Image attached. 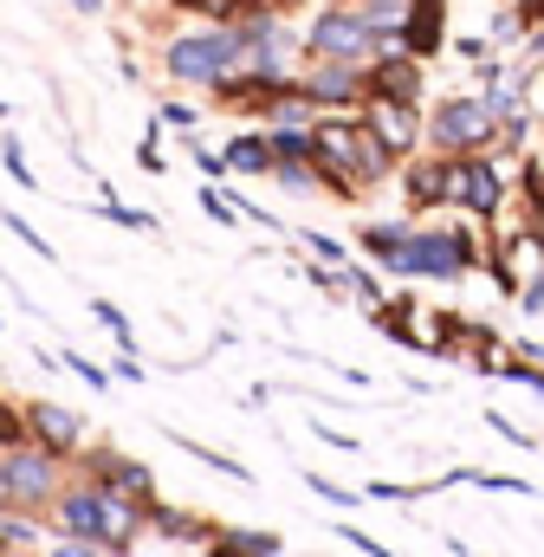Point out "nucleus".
Wrapping results in <instances>:
<instances>
[{"mask_svg": "<svg viewBox=\"0 0 544 557\" xmlns=\"http://www.w3.org/2000/svg\"><path fill=\"white\" fill-rule=\"evenodd\" d=\"M240 65V26H195L162 46V72L175 85H221Z\"/></svg>", "mask_w": 544, "mask_h": 557, "instance_id": "1", "label": "nucleus"}, {"mask_svg": "<svg viewBox=\"0 0 544 557\" xmlns=\"http://www.w3.org/2000/svg\"><path fill=\"white\" fill-rule=\"evenodd\" d=\"M473 260H480V240L467 227H415L408 247L390 260V273L396 278H460Z\"/></svg>", "mask_w": 544, "mask_h": 557, "instance_id": "2", "label": "nucleus"}, {"mask_svg": "<svg viewBox=\"0 0 544 557\" xmlns=\"http://www.w3.org/2000/svg\"><path fill=\"white\" fill-rule=\"evenodd\" d=\"M428 143H434V156H486L499 143V124H493V111H486L480 91L473 98H447L428 117Z\"/></svg>", "mask_w": 544, "mask_h": 557, "instance_id": "3", "label": "nucleus"}, {"mask_svg": "<svg viewBox=\"0 0 544 557\" xmlns=\"http://www.w3.org/2000/svg\"><path fill=\"white\" fill-rule=\"evenodd\" d=\"M305 52H311V59L363 65V59H376V26H370L357 7H324V13L305 26Z\"/></svg>", "mask_w": 544, "mask_h": 557, "instance_id": "4", "label": "nucleus"}, {"mask_svg": "<svg viewBox=\"0 0 544 557\" xmlns=\"http://www.w3.org/2000/svg\"><path fill=\"white\" fill-rule=\"evenodd\" d=\"M0 473H7V512H13V506H20V512H39V506L59 499V460H52L46 447H13V454L0 460Z\"/></svg>", "mask_w": 544, "mask_h": 557, "instance_id": "5", "label": "nucleus"}, {"mask_svg": "<svg viewBox=\"0 0 544 557\" xmlns=\"http://www.w3.org/2000/svg\"><path fill=\"white\" fill-rule=\"evenodd\" d=\"M447 201H460L473 221H493L506 208V175L486 162V156H447Z\"/></svg>", "mask_w": 544, "mask_h": 557, "instance_id": "6", "label": "nucleus"}, {"mask_svg": "<svg viewBox=\"0 0 544 557\" xmlns=\"http://www.w3.org/2000/svg\"><path fill=\"white\" fill-rule=\"evenodd\" d=\"M298 91L311 98V111H350V104H363V65L311 59V72L298 78Z\"/></svg>", "mask_w": 544, "mask_h": 557, "instance_id": "7", "label": "nucleus"}, {"mask_svg": "<svg viewBox=\"0 0 544 557\" xmlns=\"http://www.w3.org/2000/svg\"><path fill=\"white\" fill-rule=\"evenodd\" d=\"M363 98L421 104V59L415 52H376V59H363Z\"/></svg>", "mask_w": 544, "mask_h": 557, "instance_id": "8", "label": "nucleus"}, {"mask_svg": "<svg viewBox=\"0 0 544 557\" xmlns=\"http://www.w3.org/2000/svg\"><path fill=\"white\" fill-rule=\"evenodd\" d=\"M370 137L383 143L390 156H415V143H421V117H415V104H390V98H363V117H357Z\"/></svg>", "mask_w": 544, "mask_h": 557, "instance_id": "9", "label": "nucleus"}, {"mask_svg": "<svg viewBox=\"0 0 544 557\" xmlns=\"http://www.w3.org/2000/svg\"><path fill=\"white\" fill-rule=\"evenodd\" d=\"M20 421H26V434H33L46 454H78V447H85V421L72 416V409H59V403H33Z\"/></svg>", "mask_w": 544, "mask_h": 557, "instance_id": "10", "label": "nucleus"}, {"mask_svg": "<svg viewBox=\"0 0 544 557\" xmlns=\"http://www.w3.org/2000/svg\"><path fill=\"white\" fill-rule=\"evenodd\" d=\"M447 39V0H403V52L428 59Z\"/></svg>", "mask_w": 544, "mask_h": 557, "instance_id": "11", "label": "nucleus"}, {"mask_svg": "<svg viewBox=\"0 0 544 557\" xmlns=\"http://www.w3.org/2000/svg\"><path fill=\"white\" fill-rule=\"evenodd\" d=\"M447 169H454L447 156H415V162L403 169V195H408V208H415V214L447 201Z\"/></svg>", "mask_w": 544, "mask_h": 557, "instance_id": "12", "label": "nucleus"}, {"mask_svg": "<svg viewBox=\"0 0 544 557\" xmlns=\"http://www.w3.org/2000/svg\"><path fill=\"white\" fill-rule=\"evenodd\" d=\"M279 552H285L279 532H247V525H240V532H221V539L208 545V557H279Z\"/></svg>", "mask_w": 544, "mask_h": 557, "instance_id": "13", "label": "nucleus"}, {"mask_svg": "<svg viewBox=\"0 0 544 557\" xmlns=\"http://www.w3.org/2000/svg\"><path fill=\"white\" fill-rule=\"evenodd\" d=\"M221 162H227V169H240V175H272V143H267V131H247V137H234Z\"/></svg>", "mask_w": 544, "mask_h": 557, "instance_id": "14", "label": "nucleus"}, {"mask_svg": "<svg viewBox=\"0 0 544 557\" xmlns=\"http://www.w3.org/2000/svg\"><path fill=\"white\" fill-rule=\"evenodd\" d=\"M408 234H415L408 221H376V227H363V234H357V247H363L370 260H383V267H390V260L408 247Z\"/></svg>", "mask_w": 544, "mask_h": 557, "instance_id": "15", "label": "nucleus"}, {"mask_svg": "<svg viewBox=\"0 0 544 557\" xmlns=\"http://www.w3.org/2000/svg\"><path fill=\"white\" fill-rule=\"evenodd\" d=\"M175 7H188V13H201L208 26H240V20H254V13H267V0H175Z\"/></svg>", "mask_w": 544, "mask_h": 557, "instance_id": "16", "label": "nucleus"}, {"mask_svg": "<svg viewBox=\"0 0 544 557\" xmlns=\"http://www.w3.org/2000/svg\"><path fill=\"white\" fill-rule=\"evenodd\" d=\"M267 143H272V162H311V131H267Z\"/></svg>", "mask_w": 544, "mask_h": 557, "instance_id": "17", "label": "nucleus"}, {"mask_svg": "<svg viewBox=\"0 0 544 557\" xmlns=\"http://www.w3.org/2000/svg\"><path fill=\"white\" fill-rule=\"evenodd\" d=\"M91 318H98V324H104V331H111V337H118L124 350H136V331H131V318H124V311H118L111 298H91Z\"/></svg>", "mask_w": 544, "mask_h": 557, "instance_id": "18", "label": "nucleus"}, {"mask_svg": "<svg viewBox=\"0 0 544 557\" xmlns=\"http://www.w3.org/2000/svg\"><path fill=\"white\" fill-rule=\"evenodd\" d=\"M0 227H7V234H13V240H26V247H33V253H39V260H52V240H46V234H39V227H33V221H26V214H0Z\"/></svg>", "mask_w": 544, "mask_h": 557, "instance_id": "19", "label": "nucleus"}, {"mask_svg": "<svg viewBox=\"0 0 544 557\" xmlns=\"http://www.w3.org/2000/svg\"><path fill=\"white\" fill-rule=\"evenodd\" d=\"M175 447H182V454H195V460H208L214 473H234V480H247V467H240V460H227V454H214V447H201V441H188V434H175Z\"/></svg>", "mask_w": 544, "mask_h": 557, "instance_id": "20", "label": "nucleus"}, {"mask_svg": "<svg viewBox=\"0 0 544 557\" xmlns=\"http://www.w3.org/2000/svg\"><path fill=\"white\" fill-rule=\"evenodd\" d=\"M0 162H7V175H13L20 188H39V175L26 169V149H20V137H0Z\"/></svg>", "mask_w": 544, "mask_h": 557, "instance_id": "21", "label": "nucleus"}, {"mask_svg": "<svg viewBox=\"0 0 544 557\" xmlns=\"http://www.w3.org/2000/svg\"><path fill=\"white\" fill-rule=\"evenodd\" d=\"M201 214H208V221H221V227H240V208H234L221 188H201Z\"/></svg>", "mask_w": 544, "mask_h": 557, "instance_id": "22", "label": "nucleus"}, {"mask_svg": "<svg viewBox=\"0 0 544 557\" xmlns=\"http://www.w3.org/2000/svg\"><path fill=\"white\" fill-rule=\"evenodd\" d=\"M59 370H72V376H85L91 389H104V383H111V370H98V363H91V357H78V350H65V357H59Z\"/></svg>", "mask_w": 544, "mask_h": 557, "instance_id": "23", "label": "nucleus"}, {"mask_svg": "<svg viewBox=\"0 0 544 557\" xmlns=\"http://www.w3.org/2000/svg\"><path fill=\"white\" fill-rule=\"evenodd\" d=\"M350 292H357V298H363V305H370V311H376V305H383V285H376V273H363V267H350Z\"/></svg>", "mask_w": 544, "mask_h": 557, "instance_id": "24", "label": "nucleus"}, {"mask_svg": "<svg viewBox=\"0 0 544 557\" xmlns=\"http://www.w3.org/2000/svg\"><path fill=\"white\" fill-rule=\"evenodd\" d=\"M526 201L539 214V234H544V162H526Z\"/></svg>", "mask_w": 544, "mask_h": 557, "instance_id": "25", "label": "nucleus"}, {"mask_svg": "<svg viewBox=\"0 0 544 557\" xmlns=\"http://www.w3.org/2000/svg\"><path fill=\"white\" fill-rule=\"evenodd\" d=\"M499 370H506L512 383H526L532 396H544V370H539V363H519V357H512V363H499Z\"/></svg>", "mask_w": 544, "mask_h": 557, "instance_id": "26", "label": "nucleus"}, {"mask_svg": "<svg viewBox=\"0 0 544 557\" xmlns=\"http://www.w3.org/2000/svg\"><path fill=\"white\" fill-rule=\"evenodd\" d=\"M519 33H526V7H519V13H499V20H493V39H499V46H512Z\"/></svg>", "mask_w": 544, "mask_h": 557, "instance_id": "27", "label": "nucleus"}, {"mask_svg": "<svg viewBox=\"0 0 544 557\" xmlns=\"http://www.w3.org/2000/svg\"><path fill=\"white\" fill-rule=\"evenodd\" d=\"M305 486H311V493H318V499H331V506H350V499H357V493H350V486H337V480H318V473H311V480H305Z\"/></svg>", "mask_w": 544, "mask_h": 557, "instance_id": "28", "label": "nucleus"}, {"mask_svg": "<svg viewBox=\"0 0 544 557\" xmlns=\"http://www.w3.org/2000/svg\"><path fill=\"white\" fill-rule=\"evenodd\" d=\"M0 539H7V545H33L39 532H33L26 519H13V512H0Z\"/></svg>", "mask_w": 544, "mask_h": 557, "instance_id": "29", "label": "nucleus"}, {"mask_svg": "<svg viewBox=\"0 0 544 557\" xmlns=\"http://www.w3.org/2000/svg\"><path fill=\"white\" fill-rule=\"evenodd\" d=\"M136 162H143L149 175H162V143H156V124H149V137L136 143Z\"/></svg>", "mask_w": 544, "mask_h": 557, "instance_id": "30", "label": "nucleus"}, {"mask_svg": "<svg viewBox=\"0 0 544 557\" xmlns=\"http://www.w3.org/2000/svg\"><path fill=\"white\" fill-rule=\"evenodd\" d=\"M188 156H195V162L208 169V182H214V175H227V162H221V156H214V149H208V143H201V137L188 143Z\"/></svg>", "mask_w": 544, "mask_h": 557, "instance_id": "31", "label": "nucleus"}, {"mask_svg": "<svg viewBox=\"0 0 544 557\" xmlns=\"http://www.w3.org/2000/svg\"><path fill=\"white\" fill-rule=\"evenodd\" d=\"M486 421H493V434H499V441H512V447H532V434H526L519 421H506V416H486Z\"/></svg>", "mask_w": 544, "mask_h": 557, "instance_id": "32", "label": "nucleus"}, {"mask_svg": "<svg viewBox=\"0 0 544 557\" xmlns=\"http://www.w3.org/2000/svg\"><path fill=\"white\" fill-rule=\"evenodd\" d=\"M305 247H311V253H318V260H331V267H337V260H344V247H337V240H331V234H305Z\"/></svg>", "mask_w": 544, "mask_h": 557, "instance_id": "33", "label": "nucleus"}, {"mask_svg": "<svg viewBox=\"0 0 544 557\" xmlns=\"http://www.w3.org/2000/svg\"><path fill=\"white\" fill-rule=\"evenodd\" d=\"M156 117H162V124H175V131H195V111H188V104H162Z\"/></svg>", "mask_w": 544, "mask_h": 557, "instance_id": "34", "label": "nucleus"}, {"mask_svg": "<svg viewBox=\"0 0 544 557\" xmlns=\"http://www.w3.org/2000/svg\"><path fill=\"white\" fill-rule=\"evenodd\" d=\"M305 278H311L318 292H337V285H344V273H331V267H305Z\"/></svg>", "mask_w": 544, "mask_h": 557, "instance_id": "35", "label": "nucleus"}, {"mask_svg": "<svg viewBox=\"0 0 544 557\" xmlns=\"http://www.w3.org/2000/svg\"><path fill=\"white\" fill-rule=\"evenodd\" d=\"M52 557H104L98 545H85V539H65V545H52Z\"/></svg>", "mask_w": 544, "mask_h": 557, "instance_id": "36", "label": "nucleus"}, {"mask_svg": "<svg viewBox=\"0 0 544 557\" xmlns=\"http://www.w3.org/2000/svg\"><path fill=\"white\" fill-rule=\"evenodd\" d=\"M337 539H350L357 552H370V557H396V552H390V545H376V539H363V532H337Z\"/></svg>", "mask_w": 544, "mask_h": 557, "instance_id": "37", "label": "nucleus"}, {"mask_svg": "<svg viewBox=\"0 0 544 557\" xmlns=\"http://www.w3.org/2000/svg\"><path fill=\"white\" fill-rule=\"evenodd\" d=\"M111 376H118V383H143V363H136V357H124V363H118Z\"/></svg>", "mask_w": 544, "mask_h": 557, "instance_id": "38", "label": "nucleus"}, {"mask_svg": "<svg viewBox=\"0 0 544 557\" xmlns=\"http://www.w3.org/2000/svg\"><path fill=\"white\" fill-rule=\"evenodd\" d=\"M72 7H78V13H104V0H72Z\"/></svg>", "mask_w": 544, "mask_h": 557, "instance_id": "39", "label": "nucleus"}, {"mask_svg": "<svg viewBox=\"0 0 544 557\" xmlns=\"http://www.w3.org/2000/svg\"><path fill=\"white\" fill-rule=\"evenodd\" d=\"M0 512H7V473H0Z\"/></svg>", "mask_w": 544, "mask_h": 557, "instance_id": "40", "label": "nucleus"}, {"mask_svg": "<svg viewBox=\"0 0 544 557\" xmlns=\"http://www.w3.org/2000/svg\"><path fill=\"white\" fill-rule=\"evenodd\" d=\"M0 124H7V104H0Z\"/></svg>", "mask_w": 544, "mask_h": 557, "instance_id": "41", "label": "nucleus"}, {"mask_svg": "<svg viewBox=\"0 0 544 557\" xmlns=\"http://www.w3.org/2000/svg\"><path fill=\"white\" fill-rule=\"evenodd\" d=\"M13 557H20V552H13Z\"/></svg>", "mask_w": 544, "mask_h": 557, "instance_id": "42", "label": "nucleus"}]
</instances>
